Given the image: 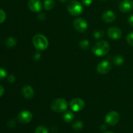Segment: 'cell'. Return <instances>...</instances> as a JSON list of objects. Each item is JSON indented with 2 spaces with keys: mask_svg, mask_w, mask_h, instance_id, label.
I'll list each match as a JSON object with an SVG mask.
<instances>
[{
  "mask_svg": "<svg viewBox=\"0 0 133 133\" xmlns=\"http://www.w3.org/2000/svg\"><path fill=\"white\" fill-rule=\"evenodd\" d=\"M126 39H127V42H128V44L133 47V32H129L127 35Z\"/></svg>",
  "mask_w": 133,
  "mask_h": 133,
  "instance_id": "cell-23",
  "label": "cell"
},
{
  "mask_svg": "<svg viewBox=\"0 0 133 133\" xmlns=\"http://www.w3.org/2000/svg\"><path fill=\"white\" fill-rule=\"evenodd\" d=\"M51 108L55 112H62L67 110V101L63 98H57L52 101Z\"/></svg>",
  "mask_w": 133,
  "mask_h": 133,
  "instance_id": "cell-4",
  "label": "cell"
},
{
  "mask_svg": "<svg viewBox=\"0 0 133 133\" xmlns=\"http://www.w3.org/2000/svg\"><path fill=\"white\" fill-rule=\"evenodd\" d=\"M100 1H105V0H100Z\"/></svg>",
  "mask_w": 133,
  "mask_h": 133,
  "instance_id": "cell-36",
  "label": "cell"
},
{
  "mask_svg": "<svg viewBox=\"0 0 133 133\" xmlns=\"http://www.w3.org/2000/svg\"><path fill=\"white\" fill-rule=\"evenodd\" d=\"M110 49L109 44L105 40H101L94 44L92 48V53L97 57H103L109 53Z\"/></svg>",
  "mask_w": 133,
  "mask_h": 133,
  "instance_id": "cell-1",
  "label": "cell"
},
{
  "mask_svg": "<svg viewBox=\"0 0 133 133\" xmlns=\"http://www.w3.org/2000/svg\"><path fill=\"white\" fill-rule=\"evenodd\" d=\"M7 80L10 83H13L14 81H15L16 78H15V77H14V75L11 74V75H10L9 77H8Z\"/></svg>",
  "mask_w": 133,
  "mask_h": 133,
  "instance_id": "cell-27",
  "label": "cell"
},
{
  "mask_svg": "<svg viewBox=\"0 0 133 133\" xmlns=\"http://www.w3.org/2000/svg\"><path fill=\"white\" fill-rule=\"evenodd\" d=\"M7 125L8 127H9L10 129H12L15 127L16 125V122L14 119H9V122L7 123Z\"/></svg>",
  "mask_w": 133,
  "mask_h": 133,
  "instance_id": "cell-26",
  "label": "cell"
},
{
  "mask_svg": "<svg viewBox=\"0 0 133 133\" xmlns=\"http://www.w3.org/2000/svg\"><path fill=\"white\" fill-rule=\"evenodd\" d=\"M55 5V0H44V9L47 10H50L54 8Z\"/></svg>",
  "mask_w": 133,
  "mask_h": 133,
  "instance_id": "cell-16",
  "label": "cell"
},
{
  "mask_svg": "<svg viewBox=\"0 0 133 133\" xmlns=\"http://www.w3.org/2000/svg\"><path fill=\"white\" fill-rule=\"evenodd\" d=\"M116 14L112 10H107L102 14V19L107 23H111L116 19Z\"/></svg>",
  "mask_w": 133,
  "mask_h": 133,
  "instance_id": "cell-13",
  "label": "cell"
},
{
  "mask_svg": "<svg viewBox=\"0 0 133 133\" xmlns=\"http://www.w3.org/2000/svg\"><path fill=\"white\" fill-rule=\"evenodd\" d=\"M113 62L116 66H121L124 62V58L121 55H116L113 58Z\"/></svg>",
  "mask_w": 133,
  "mask_h": 133,
  "instance_id": "cell-18",
  "label": "cell"
},
{
  "mask_svg": "<svg viewBox=\"0 0 133 133\" xmlns=\"http://www.w3.org/2000/svg\"><path fill=\"white\" fill-rule=\"evenodd\" d=\"M107 35L112 40H118L122 37V32L120 29L113 27L109 29L107 31Z\"/></svg>",
  "mask_w": 133,
  "mask_h": 133,
  "instance_id": "cell-11",
  "label": "cell"
},
{
  "mask_svg": "<svg viewBox=\"0 0 133 133\" xmlns=\"http://www.w3.org/2000/svg\"><path fill=\"white\" fill-rule=\"evenodd\" d=\"M83 6L80 2L77 0H71L68 3L67 10L71 15L77 16L83 13Z\"/></svg>",
  "mask_w": 133,
  "mask_h": 133,
  "instance_id": "cell-3",
  "label": "cell"
},
{
  "mask_svg": "<svg viewBox=\"0 0 133 133\" xmlns=\"http://www.w3.org/2000/svg\"><path fill=\"white\" fill-rule=\"evenodd\" d=\"M103 133H114V132H111V131H108V132H103Z\"/></svg>",
  "mask_w": 133,
  "mask_h": 133,
  "instance_id": "cell-35",
  "label": "cell"
},
{
  "mask_svg": "<svg viewBox=\"0 0 133 133\" xmlns=\"http://www.w3.org/2000/svg\"><path fill=\"white\" fill-rule=\"evenodd\" d=\"M93 0H82V2L85 6H89L92 4Z\"/></svg>",
  "mask_w": 133,
  "mask_h": 133,
  "instance_id": "cell-28",
  "label": "cell"
},
{
  "mask_svg": "<svg viewBox=\"0 0 133 133\" xmlns=\"http://www.w3.org/2000/svg\"><path fill=\"white\" fill-rule=\"evenodd\" d=\"M73 26L74 29L78 32H84L88 27V23L83 18H76L73 22Z\"/></svg>",
  "mask_w": 133,
  "mask_h": 133,
  "instance_id": "cell-7",
  "label": "cell"
},
{
  "mask_svg": "<svg viewBox=\"0 0 133 133\" xmlns=\"http://www.w3.org/2000/svg\"><path fill=\"white\" fill-rule=\"evenodd\" d=\"M17 118L21 123L27 124L32 120V113L29 110H23L18 114Z\"/></svg>",
  "mask_w": 133,
  "mask_h": 133,
  "instance_id": "cell-8",
  "label": "cell"
},
{
  "mask_svg": "<svg viewBox=\"0 0 133 133\" xmlns=\"http://www.w3.org/2000/svg\"><path fill=\"white\" fill-rule=\"evenodd\" d=\"M60 1H61V2H62V3H64V2H66V1H67V0H59Z\"/></svg>",
  "mask_w": 133,
  "mask_h": 133,
  "instance_id": "cell-34",
  "label": "cell"
},
{
  "mask_svg": "<svg viewBox=\"0 0 133 133\" xmlns=\"http://www.w3.org/2000/svg\"><path fill=\"white\" fill-rule=\"evenodd\" d=\"M119 9L122 12H129L133 10L132 0H123L119 5Z\"/></svg>",
  "mask_w": 133,
  "mask_h": 133,
  "instance_id": "cell-10",
  "label": "cell"
},
{
  "mask_svg": "<svg viewBox=\"0 0 133 133\" xmlns=\"http://www.w3.org/2000/svg\"><path fill=\"white\" fill-rule=\"evenodd\" d=\"M35 133H49V131L45 126L40 125L36 129Z\"/></svg>",
  "mask_w": 133,
  "mask_h": 133,
  "instance_id": "cell-21",
  "label": "cell"
},
{
  "mask_svg": "<svg viewBox=\"0 0 133 133\" xmlns=\"http://www.w3.org/2000/svg\"><path fill=\"white\" fill-rule=\"evenodd\" d=\"M104 36H105V32L102 30H97L94 32V36L96 39L101 38L103 37Z\"/></svg>",
  "mask_w": 133,
  "mask_h": 133,
  "instance_id": "cell-22",
  "label": "cell"
},
{
  "mask_svg": "<svg viewBox=\"0 0 133 133\" xmlns=\"http://www.w3.org/2000/svg\"><path fill=\"white\" fill-rule=\"evenodd\" d=\"M119 113L116 111L109 112L105 116V123L109 125L113 126L116 125L119 121Z\"/></svg>",
  "mask_w": 133,
  "mask_h": 133,
  "instance_id": "cell-5",
  "label": "cell"
},
{
  "mask_svg": "<svg viewBox=\"0 0 133 133\" xmlns=\"http://www.w3.org/2000/svg\"><path fill=\"white\" fill-rule=\"evenodd\" d=\"M112 65L108 61H101L97 64V71L101 74H106L111 70Z\"/></svg>",
  "mask_w": 133,
  "mask_h": 133,
  "instance_id": "cell-9",
  "label": "cell"
},
{
  "mask_svg": "<svg viewBox=\"0 0 133 133\" xmlns=\"http://www.w3.org/2000/svg\"><path fill=\"white\" fill-rule=\"evenodd\" d=\"M4 92H5V89H4L3 87L1 85H0V97L3 95Z\"/></svg>",
  "mask_w": 133,
  "mask_h": 133,
  "instance_id": "cell-31",
  "label": "cell"
},
{
  "mask_svg": "<svg viewBox=\"0 0 133 133\" xmlns=\"http://www.w3.org/2000/svg\"><path fill=\"white\" fill-rule=\"evenodd\" d=\"M38 18L40 19V20H44V19H45V16L44 13L39 14L38 16Z\"/></svg>",
  "mask_w": 133,
  "mask_h": 133,
  "instance_id": "cell-30",
  "label": "cell"
},
{
  "mask_svg": "<svg viewBox=\"0 0 133 133\" xmlns=\"http://www.w3.org/2000/svg\"><path fill=\"white\" fill-rule=\"evenodd\" d=\"M5 19H6V13L3 9H0V23H3Z\"/></svg>",
  "mask_w": 133,
  "mask_h": 133,
  "instance_id": "cell-24",
  "label": "cell"
},
{
  "mask_svg": "<svg viewBox=\"0 0 133 133\" xmlns=\"http://www.w3.org/2000/svg\"><path fill=\"white\" fill-rule=\"evenodd\" d=\"M22 94L26 99H32L34 96V90L29 85H25L22 88Z\"/></svg>",
  "mask_w": 133,
  "mask_h": 133,
  "instance_id": "cell-14",
  "label": "cell"
},
{
  "mask_svg": "<svg viewBox=\"0 0 133 133\" xmlns=\"http://www.w3.org/2000/svg\"><path fill=\"white\" fill-rule=\"evenodd\" d=\"M72 127L75 131H80L83 127V123L80 120L76 121L72 125Z\"/></svg>",
  "mask_w": 133,
  "mask_h": 133,
  "instance_id": "cell-19",
  "label": "cell"
},
{
  "mask_svg": "<svg viewBox=\"0 0 133 133\" xmlns=\"http://www.w3.org/2000/svg\"><path fill=\"white\" fill-rule=\"evenodd\" d=\"M5 44L8 48H14L16 45V40L13 37H9L5 41Z\"/></svg>",
  "mask_w": 133,
  "mask_h": 133,
  "instance_id": "cell-17",
  "label": "cell"
},
{
  "mask_svg": "<svg viewBox=\"0 0 133 133\" xmlns=\"http://www.w3.org/2000/svg\"><path fill=\"white\" fill-rule=\"evenodd\" d=\"M74 117L75 115L73 112L66 111L62 115V119L66 123H70L74 119Z\"/></svg>",
  "mask_w": 133,
  "mask_h": 133,
  "instance_id": "cell-15",
  "label": "cell"
},
{
  "mask_svg": "<svg viewBox=\"0 0 133 133\" xmlns=\"http://www.w3.org/2000/svg\"><path fill=\"white\" fill-rule=\"evenodd\" d=\"M28 7L34 12H40L42 10V5L40 0H29L28 2Z\"/></svg>",
  "mask_w": 133,
  "mask_h": 133,
  "instance_id": "cell-12",
  "label": "cell"
},
{
  "mask_svg": "<svg viewBox=\"0 0 133 133\" xmlns=\"http://www.w3.org/2000/svg\"><path fill=\"white\" fill-rule=\"evenodd\" d=\"M79 46L83 50H87L90 47V42L88 40H83L79 44Z\"/></svg>",
  "mask_w": 133,
  "mask_h": 133,
  "instance_id": "cell-20",
  "label": "cell"
},
{
  "mask_svg": "<svg viewBox=\"0 0 133 133\" xmlns=\"http://www.w3.org/2000/svg\"><path fill=\"white\" fill-rule=\"evenodd\" d=\"M107 125H102L101 126V131H105V130L107 129Z\"/></svg>",
  "mask_w": 133,
  "mask_h": 133,
  "instance_id": "cell-33",
  "label": "cell"
},
{
  "mask_svg": "<svg viewBox=\"0 0 133 133\" xmlns=\"http://www.w3.org/2000/svg\"><path fill=\"white\" fill-rule=\"evenodd\" d=\"M7 75V72L4 68H0V80L5 79Z\"/></svg>",
  "mask_w": 133,
  "mask_h": 133,
  "instance_id": "cell-25",
  "label": "cell"
},
{
  "mask_svg": "<svg viewBox=\"0 0 133 133\" xmlns=\"http://www.w3.org/2000/svg\"><path fill=\"white\" fill-rule=\"evenodd\" d=\"M84 100L81 98H75L71 100L70 103V107L73 112H79L84 107Z\"/></svg>",
  "mask_w": 133,
  "mask_h": 133,
  "instance_id": "cell-6",
  "label": "cell"
},
{
  "mask_svg": "<svg viewBox=\"0 0 133 133\" xmlns=\"http://www.w3.org/2000/svg\"><path fill=\"white\" fill-rule=\"evenodd\" d=\"M40 54H39V53H36V54L35 55V57H34V58H35V59L36 60V61H37V60H39L40 58Z\"/></svg>",
  "mask_w": 133,
  "mask_h": 133,
  "instance_id": "cell-32",
  "label": "cell"
},
{
  "mask_svg": "<svg viewBox=\"0 0 133 133\" xmlns=\"http://www.w3.org/2000/svg\"><path fill=\"white\" fill-rule=\"evenodd\" d=\"M32 44L38 51H44L48 48L49 42L44 35L38 34L34 36L32 38Z\"/></svg>",
  "mask_w": 133,
  "mask_h": 133,
  "instance_id": "cell-2",
  "label": "cell"
},
{
  "mask_svg": "<svg viewBox=\"0 0 133 133\" xmlns=\"http://www.w3.org/2000/svg\"><path fill=\"white\" fill-rule=\"evenodd\" d=\"M129 23L130 24V25L131 26H133V13L132 14H131V15L129 16Z\"/></svg>",
  "mask_w": 133,
  "mask_h": 133,
  "instance_id": "cell-29",
  "label": "cell"
}]
</instances>
